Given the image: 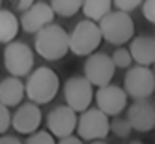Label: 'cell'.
Masks as SVG:
<instances>
[{
  "instance_id": "obj_24",
  "label": "cell",
  "mask_w": 155,
  "mask_h": 144,
  "mask_svg": "<svg viewBox=\"0 0 155 144\" xmlns=\"http://www.w3.org/2000/svg\"><path fill=\"white\" fill-rule=\"evenodd\" d=\"M116 9H120V12H125V13H133L135 9L142 8L144 0H112Z\"/></svg>"
},
{
  "instance_id": "obj_20",
  "label": "cell",
  "mask_w": 155,
  "mask_h": 144,
  "mask_svg": "<svg viewBox=\"0 0 155 144\" xmlns=\"http://www.w3.org/2000/svg\"><path fill=\"white\" fill-rule=\"evenodd\" d=\"M131 131H135V129H133V126H131V122L127 120V116L125 118L116 116V118L110 120V133H112L114 137L127 139V137H131Z\"/></svg>"
},
{
  "instance_id": "obj_23",
  "label": "cell",
  "mask_w": 155,
  "mask_h": 144,
  "mask_svg": "<svg viewBox=\"0 0 155 144\" xmlns=\"http://www.w3.org/2000/svg\"><path fill=\"white\" fill-rule=\"evenodd\" d=\"M12 118H13V114L9 112V107L0 103V137L6 135L8 129L12 127Z\"/></svg>"
},
{
  "instance_id": "obj_18",
  "label": "cell",
  "mask_w": 155,
  "mask_h": 144,
  "mask_svg": "<svg viewBox=\"0 0 155 144\" xmlns=\"http://www.w3.org/2000/svg\"><path fill=\"white\" fill-rule=\"evenodd\" d=\"M114 2L112 0H82V13L84 19L95 21V23H101V21L112 12Z\"/></svg>"
},
{
  "instance_id": "obj_28",
  "label": "cell",
  "mask_w": 155,
  "mask_h": 144,
  "mask_svg": "<svg viewBox=\"0 0 155 144\" xmlns=\"http://www.w3.org/2000/svg\"><path fill=\"white\" fill-rule=\"evenodd\" d=\"M58 144H84V140H82L81 137H75V135H71V137L60 139V140H58Z\"/></svg>"
},
{
  "instance_id": "obj_26",
  "label": "cell",
  "mask_w": 155,
  "mask_h": 144,
  "mask_svg": "<svg viewBox=\"0 0 155 144\" xmlns=\"http://www.w3.org/2000/svg\"><path fill=\"white\" fill-rule=\"evenodd\" d=\"M36 2H38V0H9L12 8H13V9H17V12H21V13L26 12L28 8H32Z\"/></svg>"
},
{
  "instance_id": "obj_6",
  "label": "cell",
  "mask_w": 155,
  "mask_h": 144,
  "mask_svg": "<svg viewBox=\"0 0 155 144\" xmlns=\"http://www.w3.org/2000/svg\"><path fill=\"white\" fill-rule=\"evenodd\" d=\"M110 135V116H107L101 109H88L79 114L77 124V137H81L86 142L105 140Z\"/></svg>"
},
{
  "instance_id": "obj_19",
  "label": "cell",
  "mask_w": 155,
  "mask_h": 144,
  "mask_svg": "<svg viewBox=\"0 0 155 144\" xmlns=\"http://www.w3.org/2000/svg\"><path fill=\"white\" fill-rule=\"evenodd\" d=\"M51 6L60 17H73L82 12V0H51Z\"/></svg>"
},
{
  "instance_id": "obj_14",
  "label": "cell",
  "mask_w": 155,
  "mask_h": 144,
  "mask_svg": "<svg viewBox=\"0 0 155 144\" xmlns=\"http://www.w3.org/2000/svg\"><path fill=\"white\" fill-rule=\"evenodd\" d=\"M127 120L138 133H150L155 129V103L150 99H138L127 107Z\"/></svg>"
},
{
  "instance_id": "obj_3",
  "label": "cell",
  "mask_w": 155,
  "mask_h": 144,
  "mask_svg": "<svg viewBox=\"0 0 155 144\" xmlns=\"http://www.w3.org/2000/svg\"><path fill=\"white\" fill-rule=\"evenodd\" d=\"M103 41V34L99 23L90 19H82L75 25V28L69 32V51L75 56H90L97 52L99 45Z\"/></svg>"
},
{
  "instance_id": "obj_16",
  "label": "cell",
  "mask_w": 155,
  "mask_h": 144,
  "mask_svg": "<svg viewBox=\"0 0 155 144\" xmlns=\"http://www.w3.org/2000/svg\"><path fill=\"white\" fill-rule=\"evenodd\" d=\"M131 56L137 65H153L155 64V38L153 36H135L131 39Z\"/></svg>"
},
{
  "instance_id": "obj_4",
  "label": "cell",
  "mask_w": 155,
  "mask_h": 144,
  "mask_svg": "<svg viewBox=\"0 0 155 144\" xmlns=\"http://www.w3.org/2000/svg\"><path fill=\"white\" fill-rule=\"evenodd\" d=\"M99 28H101L103 39L110 45L121 47L124 43L135 38V21H133L131 13L120 12V9H112L99 23Z\"/></svg>"
},
{
  "instance_id": "obj_22",
  "label": "cell",
  "mask_w": 155,
  "mask_h": 144,
  "mask_svg": "<svg viewBox=\"0 0 155 144\" xmlns=\"http://www.w3.org/2000/svg\"><path fill=\"white\" fill-rule=\"evenodd\" d=\"M25 144H58V142L51 131H36L32 135H28Z\"/></svg>"
},
{
  "instance_id": "obj_7",
  "label": "cell",
  "mask_w": 155,
  "mask_h": 144,
  "mask_svg": "<svg viewBox=\"0 0 155 144\" xmlns=\"http://www.w3.org/2000/svg\"><path fill=\"white\" fill-rule=\"evenodd\" d=\"M124 90L131 99H150L155 94V71L148 65H131L124 77Z\"/></svg>"
},
{
  "instance_id": "obj_12",
  "label": "cell",
  "mask_w": 155,
  "mask_h": 144,
  "mask_svg": "<svg viewBox=\"0 0 155 144\" xmlns=\"http://www.w3.org/2000/svg\"><path fill=\"white\" fill-rule=\"evenodd\" d=\"M54 17H56V13H54L51 2L38 0L32 8H28L26 12L21 13V17H19L21 19V30L26 32V34L36 36L41 28H45V26L54 23Z\"/></svg>"
},
{
  "instance_id": "obj_5",
  "label": "cell",
  "mask_w": 155,
  "mask_h": 144,
  "mask_svg": "<svg viewBox=\"0 0 155 144\" xmlns=\"http://www.w3.org/2000/svg\"><path fill=\"white\" fill-rule=\"evenodd\" d=\"M2 62H4V69L13 75V77H28L34 71V64H36V56L34 51L28 43L25 41H12L4 47L2 52Z\"/></svg>"
},
{
  "instance_id": "obj_15",
  "label": "cell",
  "mask_w": 155,
  "mask_h": 144,
  "mask_svg": "<svg viewBox=\"0 0 155 144\" xmlns=\"http://www.w3.org/2000/svg\"><path fill=\"white\" fill-rule=\"evenodd\" d=\"M26 95V86L19 77L8 75L0 81V103L6 107H19Z\"/></svg>"
},
{
  "instance_id": "obj_11",
  "label": "cell",
  "mask_w": 155,
  "mask_h": 144,
  "mask_svg": "<svg viewBox=\"0 0 155 144\" xmlns=\"http://www.w3.org/2000/svg\"><path fill=\"white\" fill-rule=\"evenodd\" d=\"M127 99H129L127 92L116 84H107V86H101L95 90L97 109H101L110 118H116L124 110H127Z\"/></svg>"
},
{
  "instance_id": "obj_29",
  "label": "cell",
  "mask_w": 155,
  "mask_h": 144,
  "mask_svg": "<svg viewBox=\"0 0 155 144\" xmlns=\"http://www.w3.org/2000/svg\"><path fill=\"white\" fill-rule=\"evenodd\" d=\"M88 144H108L107 140H94V142H88Z\"/></svg>"
},
{
  "instance_id": "obj_13",
  "label": "cell",
  "mask_w": 155,
  "mask_h": 144,
  "mask_svg": "<svg viewBox=\"0 0 155 144\" xmlns=\"http://www.w3.org/2000/svg\"><path fill=\"white\" fill-rule=\"evenodd\" d=\"M41 120H43L41 107L32 103V101H26V103H21L17 107V110L13 112L12 127L19 135H32V133L39 131Z\"/></svg>"
},
{
  "instance_id": "obj_27",
  "label": "cell",
  "mask_w": 155,
  "mask_h": 144,
  "mask_svg": "<svg viewBox=\"0 0 155 144\" xmlns=\"http://www.w3.org/2000/svg\"><path fill=\"white\" fill-rule=\"evenodd\" d=\"M0 144H25V142L21 140L17 135H9V133H6V135L0 137Z\"/></svg>"
},
{
  "instance_id": "obj_10",
  "label": "cell",
  "mask_w": 155,
  "mask_h": 144,
  "mask_svg": "<svg viewBox=\"0 0 155 144\" xmlns=\"http://www.w3.org/2000/svg\"><path fill=\"white\" fill-rule=\"evenodd\" d=\"M47 131H51L58 140L71 137L77 131V124H79V112L73 110L69 105H56L54 109L49 110V114L45 118Z\"/></svg>"
},
{
  "instance_id": "obj_1",
  "label": "cell",
  "mask_w": 155,
  "mask_h": 144,
  "mask_svg": "<svg viewBox=\"0 0 155 144\" xmlns=\"http://www.w3.org/2000/svg\"><path fill=\"white\" fill-rule=\"evenodd\" d=\"M26 97L36 105H47L60 90V77L49 65H39L26 77Z\"/></svg>"
},
{
  "instance_id": "obj_9",
  "label": "cell",
  "mask_w": 155,
  "mask_h": 144,
  "mask_svg": "<svg viewBox=\"0 0 155 144\" xmlns=\"http://www.w3.org/2000/svg\"><path fill=\"white\" fill-rule=\"evenodd\" d=\"M84 77L90 81L94 86L101 88L112 82L114 73H116V65L112 62V56L107 52H94L86 58L82 65Z\"/></svg>"
},
{
  "instance_id": "obj_30",
  "label": "cell",
  "mask_w": 155,
  "mask_h": 144,
  "mask_svg": "<svg viewBox=\"0 0 155 144\" xmlns=\"http://www.w3.org/2000/svg\"><path fill=\"white\" fill-rule=\"evenodd\" d=\"M125 144H144L142 140H129V142H125Z\"/></svg>"
},
{
  "instance_id": "obj_32",
  "label": "cell",
  "mask_w": 155,
  "mask_h": 144,
  "mask_svg": "<svg viewBox=\"0 0 155 144\" xmlns=\"http://www.w3.org/2000/svg\"><path fill=\"white\" fill-rule=\"evenodd\" d=\"M153 68H155V64H153Z\"/></svg>"
},
{
  "instance_id": "obj_31",
  "label": "cell",
  "mask_w": 155,
  "mask_h": 144,
  "mask_svg": "<svg viewBox=\"0 0 155 144\" xmlns=\"http://www.w3.org/2000/svg\"><path fill=\"white\" fill-rule=\"evenodd\" d=\"M0 9H2V0H0Z\"/></svg>"
},
{
  "instance_id": "obj_17",
  "label": "cell",
  "mask_w": 155,
  "mask_h": 144,
  "mask_svg": "<svg viewBox=\"0 0 155 144\" xmlns=\"http://www.w3.org/2000/svg\"><path fill=\"white\" fill-rule=\"evenodd\" d=\"M19 30H21V19L12 9H0V43L8 45V43L15 41Z\"/></svg>"
},
{
  "instance_id": "obj_8",
  "label": "cell",
  "mask_w": 155,
  "mask_h": 144,
  "mask_svg": "<svg viewBox=\"0 0 155 144\" xmlns=\"http://www.w3.org/2000/svg\"><path fill=\"white\" fill-rule=\"evenodd\" d=\"M64 99L65 105H69L77 112H84L90 109L92 101L95 99V92H94V84L86 79L84 75H75L69 77L64 82Z\"/></svg>"
},
{
  "instance_id": "obj_25",
  "label": "cell",
  "mask_w": 155,
  "mask_h": 144,
  "mask_svg": "<svg viewBox=\"0 0 155 144\" xmlns=\"http://www.w3.org/2000/svg\"><path fill=\"white\" fill-rule=\"evenodd\" d=\"M142 15L148 23L155 25V0H144L142 4Z\"/></svg>"
},
{
  "instance_id": "obj_2",
  "label": "cell",
  "mask_w": 155,
  "mask_h": 144,
  "mask_svg": "<svg viewBox=\"0 0 155 144\" xmlns=\"http://www.w3.org/2000/svg\"><path fill=\"white\" fill-rule=\"evenodd\" d=\"M34 49L43 60L56 62L69 52V32L60 25L41 28L34 38Z\"/></svg>"
},
{
  "instance_id": "obj_21",
  "label": "cell",
  "mask_w": 155,
  "mask_h": 144,
  "mask_svg": "<svg viewBox=\"0 0 155 144\" xmlns=\"http://www.w3.org/2000/svg\"><path fill=\"white\" fill-rule=\"evenodd\" d=\"M110 56H112L114 65H116V68H120V69H129L131 64L135 62V60H133V56H131V51L125 49V47H118L112 54H110Z\"/></svg>"
}]
</instances>
